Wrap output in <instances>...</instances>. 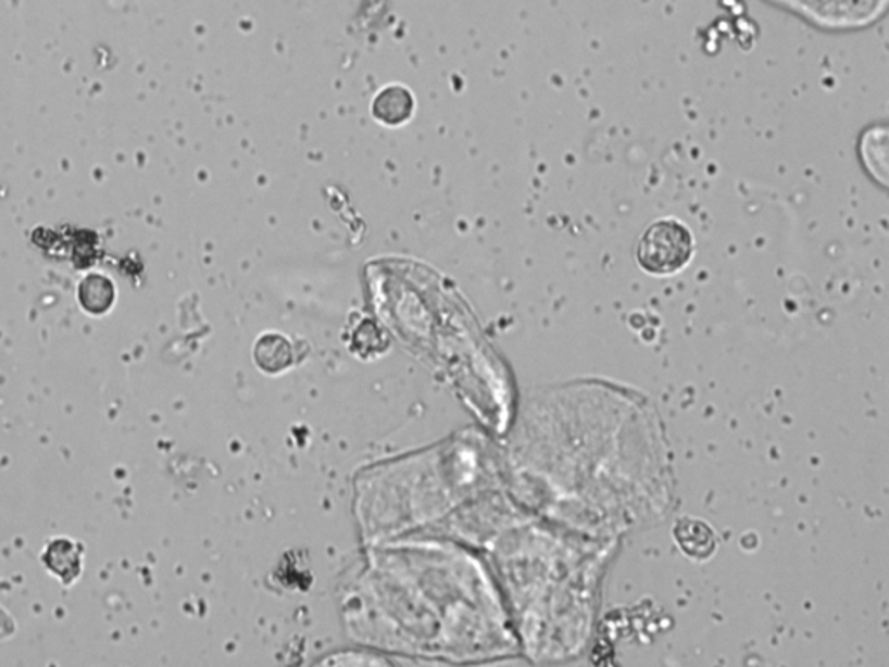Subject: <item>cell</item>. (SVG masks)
Wrapping results in <instances>:
<instances>
[{"mask_svg":"<svg viewBox=\"0 0 889 667\" xmlns=\"http://www.w3.org/2000/svg\"><path fill=\"white\" fill-rule=\"evenodd\" d=\"M696 254V240L690 228L674 217L656 219L639 239L636 248L638 265L650 275H674L687 268Z\"/></svg>","mask_w":889,"mask_h":667,"instance_id":"6da1fadb","label":"cell"},{"mask_svg":"<svg viewBox=\"0 0 889 667\" xmlns=\"http://www.w3.org/2000/svg\"><path fill=\"white\" fill-rule=\"evenodd\" d=\"M794 11L807 22L830 30L860 28L876 22L888 5V0H769Z\"/></svg>","mask_w":889,"mask_h":667,"instance_id":"7a4b0ae2","label":"cell"},{"mask_svg":"<svg viewBox=\"0 0 889 667\" xmlns=\"http://www.w3.org/2000/svg\"><path fill=\"white\" fill-rule=\"evenodd\" d=\"M674 539L679 550L690 559L705 562L713 558L717 550V538L713 527L708 521L685 516L674 525Z\"/></svg>","mask_w":889,"mask_h":667,"instance_id":"3957f363","label":"cell"},{"mask_svg":"<svg viewBox=\"0 0 889 667\" xmlns=\"http://www.w3.org/2000/svg\"><path fill=\"white\" fill-rule=\"evenodd\" d=\"M372 112L374 117L386 126H400L412 117L414 98L405 87L389 86L376 96Z\"/></svg>","mask_w":889,"mask_h":667,"instance_id":"277c9868","label":"cell"},{"mask_svg":"<svg viewBox=\"0 0 889 667\" xmlns=\"http://www.w3.org/2000/svg\"><path fill=\"white\" fill-rule=\"evenodd\" d=\"M254 356L266 373H280L292 364V347L280 334H264L255 344Z\"/></svg>","mask_w":889,"mask_h":667,"instance_id":"5b68a950","label":"cell"},{"mask_svg":"<svg viewBox=\"0 0 889 667\" xmlns=\"http://www.w3.org/2000/svg\"><path fill=\"white\" fill-rule=\"evenodd\" d=\"M78 298H80L83 309L95 313V315H100V313L109 312L112 309L113 301H115V286H113L112 280L103 277V275H89L80 284Z\"/></svg>","mask_w":889,"mask_h":667,"instance_id":"8992f818","label":"cell"},{"mask_svg":"<svg viewBox=\"0 0 889 667\" xmlns=\"http://www.w3.org/2000/svg\"><path fill=\"white\" fill-rule=\"evenodd\" d=\"M888 136H886L885 127L881 129L868 130L864 136V141L860 143V156L864 161L865 167L873 173L877 181L882 185H888L886 181V173H888V164H886V152H888Z\"/></svg>","mask_w":889,"mask_h":667,"instance_id":"52a82bcc","label":"cell"}]
</instances>
